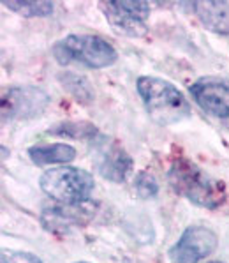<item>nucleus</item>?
<instances>
[{"mask_svg":"<svg viewBox=\"0 0 229 263\" xmlns=\"http://www.w3.org/2000/svg\"><path fill=\"white\" fill-rule=\"evenodd\" d=\"M168 182L176 194L198 207L215 210L226 201V185L185 157L173 161L168 172Z\"/></svg>","mask_w":229,"mask_h":263,"instance_id":"nucleus-1","label":"nucleus"},{"mask_svg":"<svg viewBox=\"0 0 229 263\" xmlns=\"http://www.w3.org/2000/svg\"><path fill=\"white\" fill-rule=\"evenodd\" d=\"M136 87L148 115L157 124L171 125L191 117L192 110L185 96L168 80L157 76H141L138 78Z\"/></svg>","mask_w":229,"mask_h":263,"instance_id":"nucleus-2","label":"nucleus"},{"mask_svg":"<svg viewBox=\"0 0 229 263\" xmlns=\"http://www.w3.org/2000/svg\"><path fill=\"white\" fill-rule=\"evenodd\" d=\"M53 57L58 64H81L92 69L113 66L118 59L116 50L99 35L90 34H71L60 39L53 46Z\"/></svg>","mask_w":229,"mask_h":263,"instance_id":"nucleus-3","label":"nucleus"},{"mask_svg":"<svg viewBox=\"0 0 229 263\" xmlns=\"http://www.w3.org/2000/svg\"><path fill=\"white\" fill-rule=\"evenodd\" d=\"M39 185L43 193L57 200L58 203H79L88 200L95 187V182L92 173H88L87 170L62 166L44 172Z\"/></svg>","mask_w":229,"mask_h":263,"instance_id":"nucleus-4","label":"nucleus"},{"mask_svg":"<svg viewBox=\"0 0 229 263\" xmlns=\"http://www.w3.org/2000/svg\"><path fill=\"white\" fill-rule=\"evenodd\" d=\"M94 145V163L100 177L113 184H122L132 172V157L126 152V148L115 140L100 135L97 140L92 141Z\"/></svg>","mask_w":229,"mask_h":263,"instance_id":"nucleus-5","label":"nucleus"},{"mask_svg":"<svg viewBox=\"0 0 229 263\" xmlns=\"http://www.w3.org/2000/svg\"><path fill=\"white\" fill-rule=\"evenodd\" d=\"M50 104V96L39 87H13L2 97V122L35 119Z\"/></svg>","mask_w":229,"mask_h":263,"instance_id":"nucleus-6","label":"nucleus"},{"mask_svg":"<svg viewBox=\"0 0 229 263\" xmlns=\"http://www.w3.org/2000/svg\"><path fill=\"white\" fill-rule=\"evenodd\" d=\"M219 246V238L214 230L206 226H189L178 240L170 249V260L173 263H199Z\"/></svg>","mask_w":229,"mask_h":263,"instance_id":"nucleus-7","label":"nucleus"},{"mask_svg":"<svg viewBox=\"0 0 229 263\" xmlns=\"http://www.w3.org/2000/svg\"><path fill=\"white\" fill-rule=\"evenodd\" d=\"M191 96L201 110L219 119H229V82L217 76H204L191 85Z\"/></svg>","mask_w":229,"mask_h":263,"instance_id":"nucleus-8","label":"nucleus"},{"mask_svg":"<svg viewBox=\"0 0 229 263\" xmlns=\"http://www.w3.org/2000/svg\"><path fill=\"white\" fill-rule=\"evenodd\" d=\"M97 214V205L92 201L79 203H60L55 207L44 209L41 221L50 232H67L71 228L87 226Z\"/></svg>","mask_w":229,"mask_h":263,"instance_id":"nucleus-9","label":"nucleus"},{"mask_svg":"<svg viewBox=\"0 0 229 263\" xmlns=\"http://www.w3.org/2000/svg\"><path fill=\"white\" fill-rule=\"evenodd\" d=\"M100 6L104 9V16H106L108 23L113 27L115 32L127 35V37H143V35H147V22L139 18V16L132 14L129 9H126L122 2H102Z\"/></svg>","mask_w":229,"mask_h":263,"instance_id":"nucleus-10","label":"nucleus"},{"mask_svg":"<svg viewBox=\"0 0 229 263\" xmlns=\"http://www.w3.org/2000/svg\"><path fill=\"white\" fill-rule=\"evenodd\" d=\"M196 16L208 30L220 35L229 34V4L227 2H194Z\"/></svg>","mask_w":229,"mask_h":263,"instance_id":"nucleus-11","label":"nucleus"},{"mask_svg":"<svg viewBox=\"0 0 229 263\" xmlns=\"http://www.w3.org/2000/svg\"><path fill=\"white\" fill-rule=\"evenodd\" d=\"M29 157L37 166L50 164H67L76 157V148L69 143H46L34 145L29 148Z\"/></svg>","mask_w":229,"mask_h":263,"instance_id":"nucleus-12","label":"nucleus"},{"mask_svg":"<svg viewBox=\"0 0 229 263\" xmlns=\"http://www.w3.org/2000/svg\"><path fill=\"white\" fill-rule=\"evenodd\" d=\"M48 135L60 136V138L71 140H88L94 141L100 136L99 129L90 122H60L48 129Z\"/></svg>","mask_w":229,"mask_h":263,"instance_id":"nucleus-13","label":"nucleus"},{"mask_svg":"<svg viewBox=\"0 0 229 263\" xmlns=\"http://www.w3.org/2000/svg\"><path fill=\"white\" fill-rule=\"evenodd\" d=\"M60 83L62 87L66 88L67 92L72 96V99L79 101V103H92L94 101V88L90 87L88 80L85 76L78 74V72H72V71H66L58 76Z\"/></svg>","mask_w":229,"mask_h":263,"instance_id":"nucleus-14","label":"nucleus"},{"mask_svg":"<svg viewBox=\"0 0 229 263\" xmlns=\"http://www.w3.org/2000/svg\"><path fill=\"white\" fill-rule=\"evenodd\" d=\"M4 7L25 18H43L53 13L55 6L48 0H16V2H4Z\"/></svg>","mask_w":229,"mask_h":263,"instance_id":"nucleus-15","label":"nucleus"},{"mask_svg":"<svg viewBox=\"0 0 229 263\" xmlns=\"http://www.w3.org/2000/svg\"><path fill=\"white\" fill-rule=\"evenodd\" d=\"M134 191L139 198L148 200V198H155L159 193V184L155 177L148 172H139L134 177Z\"/></svg>","mask_w":229,"mask_h":263,"instance_id":"nucleus-16","label":"nucleus"},{"mask_svg":"<svg viewBox=\"0 0 229 263\" xmlns=\"http://www.w3.org/2000/svg\"><path fill=\"white\" fill-rule=\"evenodd\" d=\"M2 260L6 263H43L41 258L27 251H4Z\"/></svg>","mask_w":229,"mask_h":263,"instance_id":"nucleus-17","label":"nucleus"},{"mask_svg":"<svg viewBox=\"0 0 229 263\" xmlns=\"http://www.w3.org/2000/svg\"><path fill=\"white\" fill-rule=\"evenodd\" d=\"M208 263H224V261H208Z\"/></svg>","mask_w":229,"mask_h":263,"instance_id":"nucleus-18","label":"nucleus"},{"mask_svg":"<svg viewBox=\"0 0 229 263\" xmlns=\"http://www.w3.org/2000/svg\"><path fill=\"white\" fill-rule=\"evenodd\" d=\"M76 263H88V261H76Z\"/></svg>","mask_w":229,"mask_h":263,"instance_id":"nucleus-19","label":"nucleus"},{"mask_svg":"<svg viewBox=\"0 0 229 263\" xmlns=\"http://www.w3.org/2000/svg\"><path fill=\"white\" fill-rule=\"evenodd\" d=\"M2 263H6V261H4V260H2Z\"/></svg>","mask_w":229,"mask_h":263,"instance_id":"nucleus-20","label":"nucleus"},{"mask_svg":"<svg viewBox=\"0 0 229 263\" xmlns=\"http://www.w3.org/2000/svg\"><path fill=\"white\" fill-rule=\"evenodd\" d=\"M227 120H229V119H227ZM227 125H229V122H227Z\"/></svg>","mask_w":229,"mask_h":263,"instance_id":"nucleus-21","label":"nucleus"}]
</instances>
